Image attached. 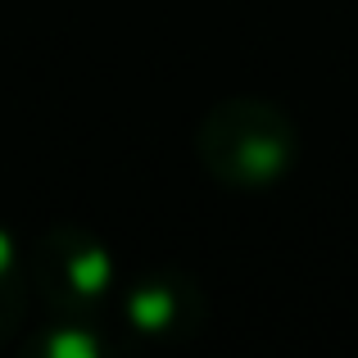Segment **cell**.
Here are the masks:
<instances>
[{"label": "cell", "instance_id": "1", "mask_svg": "<svg viewBox=\"0 0 358 358\" xmlns=\"http://www.w3.org/2000/svg\"><path fill=\"white\" fill-rule=\"evenodd\" d=\"M299 155V127L281 105L236 96L213 105L195 127V159L231 191H268L286 182Z\"/></svg>", "mask_w": 358, "mask_h": 358}, {"label": "cell", "instance_id": "2", "mask_svg": "<svg viewBox=\"0 0 358 358\" xmlns=\"http://www.w3.org/2000/svg\"><path fill=\"white\" fill-rule=\"evenodd\" d=\"M23 268L32 281V295L55 317H96L114 295V259H109L105 241L73 222L45 231Z\"/></svg>", "mask_w": 358, "mask_h": 358}, {"label": "cell", "instance_id": "3", "mask_svg": "<svg viewBox=\"0 0 358 358\" xmlns=\"http://www.w3.org/2000/svg\"><path fill=\"white\" fill-rule=\"evenodd\" d=\"M118 317L141 345H186L209 322V295L191 272H145L122 290Z\"/></svg>", "mask_w": 358, "mask_h": 358}, {"label": "cell", "instance_id": "4", "mask_svg": "<svg viewBox=\"0 0 358 358\" xmlns=\"http://www.w3.org/2000/svg\"><path fill=\"white\" fill-rule=\"evenodd\" d=\"M109 350V336L100 331V317H55L27 341V354L41 358H100Z\"/></svg>", "mask_w": 358, "mask_h": 358}, {"label": "cell", "instance_id": "5", "mask_svg": "<svg viewBox=\"0 0 358 358\" xmlns=\"http://www.w3.org/2000/svg\"><path fill=\"white\" fill-rule=\"evenodd\" d=\"M27 299H32V281H27V268L18 263L14 241L0 231V341L23 322Z\"/></svg>", "mask_w": 358, "mask_h": 358}]
</instances>
